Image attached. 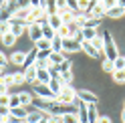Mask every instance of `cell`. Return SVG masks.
I'll list each match as a JSON object with an SVG mask.
<instances>
[{"label":"cell","mask_w":125,"mask_h":123,"mask_svg":"<svg viewBox=\"0 0 125 123\" xmlns=\"http://www.w3.org/2000/svg\"><path fill=\"white\" fill-rule=\"evenodd\" d=\"M113 65H115V71H119V69H125V55H119V57L113 61Z\"/></svg>","instance_id":"cell-33"},{"label":"cell","mask_w":125,"mask_h":123,"mask_svg":"<svg viewBox=\"0 0 125 123\" xmlns=\"http://www.w3.org/2000/svg\"><path fill=\"white\" fill-rule=\"evenodd\" d=\"M12 79H14V85H24L26 83L24 73H12Z\"/></svg>","instance_id":"cell-32"},{"label":"cell","mask_w":125,"mask_h":123,"mask_svg":"<svg viewBox=\"0 0 125 123\" xmlns=\"http://www.w3.org/2000/svg\"><path fill=\"white\" fill-rule=\"evenodd\" d=\"M8 61H10V59H8V57H6V55H4V52H2V51H0V69H4L6 65H8Z\"/></svg>","instance_id":"cell-39"},{"label":"cell","mask_w":125,"mask_h":123,"mask_svg":"<svg viewBox=\"0 0 125 123\" xmlns=\"http://www.w3.org/2000/svg\"><path fill=\"white\" fill-rule=\"evenodd\" d=\"M49 89L52 91L54 95H59L61 91H62V81H59V79H51V83H49Z\"/></svg>","instance_id":"cell-24"},{"label":"cell","mask_w":125,"mask_h":123,"mask_svg":"<svg viewBox=\"0 0 125 123\" xmlns=\"http://www.w3.org/2000/svg\"><path fill=\"white\" fill-rule=\"evenodd\" d=\"M10 32V22H0V36Z\"/></svg>","instance_id":"cell-36"},{"label":"cell","mask_w":125,"mask_h":123,"mask_svg":"<svg viewBox=\"0 0 125 123\" xmlns=\"http://www.w3.org/2000/svg\"><path fill=\"white\" fill-rule=\"evenodd\" d=\"M51 71H46V69H36V81L41 83V85H49L51 83Z\"/></svg>","instance_id":"cell-11"},{"label":"cell","mask_w":125,"mask_h":123,"mask_svg":"<svg viewBox=\"0 0 125 123\" xmlns=\"http://www.w3.org/2000/svg\"><path fill=\"white\" fill-rule=\"evenodd\" d=\"M121 119H123V123H125V109H123V113H121Z\"/></svg>","instance_id":"cell-45"},{"label":"cell","mask_w":125,"mask_h":123,"mask_svg":"<svg viewBox=\"0 0 125 123\" xmlns=\"http://www.w3.org/2000/svg\"><path fill=\"white\" fill-rule=\"evenodd\" d=\"M36 57H38V51L36 49H32V51H28L26 52V59H24V69H28V67H34V63H36Z\"/></svg>","instance_id":"cell-13"},{"label":"cell","mask_w":125,"mask_h":123,"mask_svg":"<svg viewBox=\"0 0 125 123\" xmlns=\"http://www.w3.org/2000/svg\"><path fill=\"white\" fill-rule=\"evenodd\" d=\"M26 34H28V38L32 42H38L42 38V26L41 24H30L28 26V30H26Z\"/></svg>","instance_id":"cell-7"},{"label":"cell","mask_w":125,"mask_h":123,"mask_svg":"<svg viewBox=\"0 0 125 123\" xmlns=\"http://www.w3.org/2000/svg\"><path fill=\"white\" fill-rule=\"evenodd\" d=\"M113 81L115 83H125V69H119V71L113 73Z\"/></svg>","instance_id":"cell-30"},{"label":"cell","mask_w":125,"mask_h":123,"mask_svg":"<svg viewBox=\"0 0 125 123\" xmlns=\"http://www.w3.org/2000/svg\"><path fill=\"white\" fill-rule=\"evenodd\" d=\"M99 24H101V20H97V18H93V16H87L85 18V22H83V26L81 28H99Z\"/></svg>","instance_id":"cell-22"},{"label":"cell","mask_w":125,"mask_h":123,"mask_svg":"<svg viewBox=\"0 0 125 123\" xmlns=\"http://www.w3.org/2000/svg\"><path fill=\"white\" fill-rule=\"evenodd\" d=\"M8 107H10V109H14V107H20V99H18V95H10V103H8Z\"/></svg>","instance_id":"cell-37"},{"label":"cell","mask_w":125,"mask_h":123,"mask_svg":"<svg viewBox=\"0 0 125 123\" xmlns=\"http://www.w3.org/2000/svg\"><path fill=\"white\" fill-rule=\"evenodd\" d=\"M18 41V36H14L12 32H8V34H4L2 36V44L4 47H14V42Z\"/></svg>","instance_id":"cell-27"},{"label":"cell","mask_w":125,"mask_h":123,"mask_svg":"<svg viewBox=\"0 0 125 123\" xmlns=\"http://www.w3.org/2000/svg\"><path fill=\"white\" fill-rule=\"evenodd\" d=\"M22 123H28V121H22Z\"/></svg>","instance_id":"cell-47"},{"label":"cell","mask_w":125,"mask_h":123,"mask_svg":"<svg viewBox=\"0 0 125 123\" xmlns=\"http://www.w3.org/2000/svg\"><path fill=\"white\" fill-rule=\"evenodd\" d=\"M4 123H22L18 117H14V115H8V117L4 119Z\"/></svg>","instance_id":"cell-41"},{"label":"cell","mask_w":125,"mask_h":123,"mask_svg":"<svg viewBox=\"0 0 125 123\" xmlns=\"http://www.w3.org/2000/svg\"><path fill=\"white\" fill-rule=\"evenodd\" d=\"M34 49H36L38 52H52V49H51V41H46V38H41L38 42H34Z\"/></svg>","instance_id":"cell-16"},{"label":"cell","mask_w":125,"mask_h":123,"mask_svg":"<svg viewBox=\"0 0 125 123\" xmlns=\"http://www.w3.org/2000/svg\"><path fill=\"white\" fill-rule=\"evenodd\" d=\"M0 81H2V83H4V85L8 87V89L14 85V79H12V75H0Z\"/></svg>","instance_id":"cell-35"},{"label":"cell","mask_w":125,"mask_h":123,"mask_svg":"<svg viewBox=\"0 0 125 123\" xmlns=\"http://www.w3.org/2000/svg\"><path fill=\"white\" fill-rule=\"evenodd\" d=\"M52 6H54V14H59V16H62L65 12H69V2L59 0V2H52Z\"/></svg>","instance_id":"cell-17"},{"label":"cell","mask_w":125,"mask_h":123,"mask_svg":"<svg viewBox=\"0 0 125 123\" xmlns=\"http://www.w3.org/2000/svg\"><path fill=\"white\" fill-rule=\"evenodd\" d=\"M89 14H91L93 18L101 20V18L105 16V8H103V4H101V2H93V4H91V10H89Z\"/></svg>","instance_id":"cell-9"},{"label":"cell","mask_w":125,"mask_h":123,"mask_svg":"<svg viewBox=\"0 0 125 123\" xmlns=\"http://www.w3.org/2000/svg\"><path fill=\"white\" fill-rule=\"evenodd\" d=\"M42 26V38H46V41H52L54 36H57V32L49 26V22H44V24H41Z\"/></svg>","instance_id":"cell-20"},{"label":"cell","mask_w":125,"mask_h":123,"mask_svg":"<svg viewBox=\"0 0 125 123\" xmlns=\"http://www.w3.org/2000/svg\"><path fill=\"white\" fill-rule=\"evenodd\" d=\"M49 61H51V63H52L54 67H59V65L62 63V61H67V57L62 55V52H51V57H49Z\"/></svg>","instance_id":"cell-23"},{"label":"cell","mask_w":125,"mask_h":123,"mask_svg":"<svg viewBox=\"0 0 125 123\" xmlns=\"http://www.w3.org/2000/svg\"><path fill=\"white\" fill-rule=\"evenodd\" d=\"M105 16H109V18H123L125 16V2L123 0H117V4L113 6V8L107 10Z\"/></svg>","instance_id":"cell-6"},{"label":"cell","mask_w":125,"mask_h":123,"mask_svg":"<svg viewBox=\"0 0 125 123\" xmlns=\"http://www.w3.org/2000/svg\"><path fill=\"white\" fill-rule=\"evenodd\" d=\"M49 123H62V119H61V115H51Z\"/></svg>","instance_id":"cell-42"},{"label":"cell","mask_w":125,"mask_h":123,"mask_svg":"<svg viewBox=\"0 0 125 123\" xmlns=\"http://www.w3.org/2000/svg\"><path fill=\"white\" fill-rule=\"evenodd\" d=\"M101 67H103V71L105 73H115V65H113V61H109V59H103V63H101Z\"/></svg>","instance_id":"cell-28"},{"label":"cell","mask_w":125,"mask_h":123,"mask_svg":"<svg viewBox=\"0 0 125 123\" xmlns=\"http://www.w3.org/2000/svg\"><path fill=\"white\" fill-rule=\"evenodd\" d=\"M32 91H34V95L38 99H42V101H57V95L49 89V85H34Z\"/></svg>","instance_id":"cell-3"},{"label":"cell","mask_w":125,"mask_h":123,"mask_svg":"<svg viewBox=\"0 0 125 123\" xmlns=\"http://www.w3.org/2000/svg\"><path fill=\"white\" fill-rule=\"evenodd\" d=\"M24 59H26V52H24V51H16V52H12V57H10L12 65H16V67H22V65H24Z\"/></svg>","instance_id":"cell-14"},{"label":"cell","mask_w":125,"mask_h":123,"mask_svg":"<svg viewBox=\"0 0 125 123\" xmlns=\"http://www.w3.org/2000/svg\"><path fill=\"white\" fill-rule=\"evenodd\" d=\"M62 51H67V52H77V51H81V42L79 41H75V38H67V41H62Z\"/></svg>","instance_id":"cell-8"},{"label":"cell","mask_w":125,"mask_h":123,"mask_svg":"<svg viewBox=\"0 0 125 123\" xmlns=\"http://www.w3.org/2000/svg\"><path fill=\"white\" fill-rule=\"evenodd\" d=\"M8 103H10V95L6 93V95H0V105H6L8 107Z\"/></svg>","instance_id":"cell-40"},{"label":"cell","mask_w":125,"mask_h":123,"mask_svg":"<svg viewBox=\"0 0 125 123\" xmlns=\"http://www.w3.org/2000/svg\"><path fill=\"white\" fill-rule=\"evenodd\" d=\"M62 123H79V117H77V111H71V113H65L61 115Z\"/></svg>","instance_id":"cell-25"},{"label":"cell","mask_w":125,"mask_h":123,"mask_svg":"<svg viewBox=\"0 0 125 123\" xmlns=\"http://www.w3.org/2000/svg\"><path fill=\"white\" fill-rule=\"evenodd\" d=\"M97 123H111V119H109L107 115H101V117H99V121H97Z\"/></svg>","instance_id":"cell-43"},{"label":"cell","mask_w":125,"mask_h":123,"mask_svg":"<svg viewBox=\"0 0 125 123\" xmlns=\"http://www.w3.org/2000/svg\"><path fill=\"white\" fill-rule=\"evenodd\" d=\"M81 51H85L91 59H99V57H101V52L93 47V42H85V41H83V42H81Z\"/></svg>","instance_id":"cell-10"},{"label":"cell","mask_w":125,"mask_h":123,"mask_svg":"<svg viewBox=\"0 0 125 123\" xmlns=\"http://www.w3.org/2000/svg\"><path fill=\"white\" fill-rule=\"evenodd\" d=\"M24 79H26V83H30V85H32V83L36 81V67H28V69H24Z\"/></svg>","instance_id":"cell-19"},{"label":"cell","mask_w":125,"mask_h":123,"mask_svg":"<svg viewBox=\"0 0 125 123\" xmlns=\"http://www.w3.org/2000/svg\"><path fill=\"white\" fill-rule=\"evenodd\" d=\"M123 109H125V107H123Z\"/></svg>","instance_id":"cell-48"},{"label":"cell","mask_w":125,"mask_h":123,"mask_svg":"<svg viewBox=\"0 0 125 123\" xmlns=\"http://www.w3.org/2000/svg\"><path fill=\"white\" fill-rule=\"evenodd\" d=\"M49 117H51V115H49V113H46V115H44V117H42L41 121H38V123H49Z\"/></svg>","instance_id":"cell-44"},{"label":"cell","mask_w":125,"mask_h":123,"mask_svg":"<svg viewBox=\"0 0 125 123\" xmlns=\"http://www.w3.org/2000/svg\"><path fill=\"white\" fill-rule=\"evenodd\" d=\"M91 4H93V2H89V0H79V2H77V8H79V12L83 14V12L91 10Z\"/></svg>","instance_id":"cell-29"},{"label":"cell","mask_w":125,"mask_h":123,"mask_svg":"<svg viewBox=\"0 0 125 123\" xmlns=\"http://www.w3.org/2000/svg\"><path fill=\"white\" fill-rule=\"evenodd\" d=\"M93 47H95L101 55H103V38H101V34H97L95 38H93Z\"/></svg>","instance_id":"cell-31"},{"label":"cell","mask_w":125,"mask_h":123,"mask_svg":"<svg viewBox=\"0 0 125 123\" xmlns=\"http://www.w3.org/2000/svg\"><path fill=\"white\" fill-rule=\"evenodd\" d=\"M57 103L67 105V107L75 105V103H77V91H75L71 85H62V91L57 95Z\"/></svg>","instance_id":"cell-2"},{"label":"cell","mask_w":125,"mask_h":123,"mask_svg":"<svg viewBox=\"0 0 125 123\" xmlns=\"http://www.w3.org/2000/svg\"><path fill=\"white\" fill-rule=\"evenodd\" d=\"M77 99L79 101H83L85 105H97V95L93 93V91H87V89H81V91H77Z\"/></svg>","instance_id":"cell-5"},{"label":"cell","mask_w":125,"mask_h":123,"mask_svg":"<svg viewBox=\"0 0 125 123\" xmlns=\"http://www.w3.org/2000/svg\"><path fill=\"white\" fill-rule=\"evenodd\" d=\"M101 38H103V55H105V59L115 61L117 57L121 55V52H119V49H117V42H115L113 34L107 30V32H103V34H101Z\"/></svg>","instance_id":"cell-1"},{"label":"cell","mask_w":125,"mask_h":123,"mask_svg":"<svg viewBox=\"0 0 125 123\" xmlns=\"http://www.w3.org/2000/svg\"><path fill=\"white\" fill-rule=\"evenodd\" d=\"M51 49H52V52H62V38L61 36H54L51 41Z\"/></svg>","instance_id":"cell-26"},{"label":"cell","mask_w":125,"mask_h":123,"mask_svg":"<svg viewBox=\"0 0 125 123\" xmlns=\"http://www.w3.org/2000/svg\"><path fill=\"white\" fill-rule=\"evenodd\" d=\"M99 111H97V105H87V123H97L99 121Z\"/></svg>","instance_id":"cell-12"},{"label":"cell","mask_w":125,"mask_h":123,"mask_svg":"<svg viewBox=\"0 0 125 123\" xmlns=\"http://www.w3.org/2000/svg\"><path fill=\"white\" fill-rule=\"evenodd\" d=\"M10 115H14V117H18L20 121H26L28 119V111H26V107H14V109H10Z\"/></svg>","instance_id":"cell-15"},{"label":"cell","mask_w":125,"mask_h":123,"mask_svg":"<svg viewBox=\"0 0 125 123\" xmlns=\"http://www.w3.org/2000/svg\"><path fill=\"white\" fill-rule=\"evenodd\" d=\"M8 115H10V107H6V105H0V117H8Z\"/></svg>","instance_id":"cell-38"},{"label":"cell","mask_w":125,"mask_h":123,"mask_svg":"<svg viewBox=\"0 0 125 123\" xmlns=\"http://www.w3.org/2000/svg\"><path fill=\"white\" fill-rule=\"evenodd\" d=\"M49 26L54 30V32H57V30L62 26V20H61L59 14H51V16H49Z\"/></svg>","instance_id":"cell-18"},{"label":"cell","mask_w":125,"mask_h":123,"mask_svg":"<svg viewBox=\"0 0 125 123\" xmlns=\"http://www.w3.org/2000/svg\"><path fill=\"white\" fill-rule=\"evenodd\" d=\"M14 10H16V4H12V2H0V22H8L12 18Z\"/></svg>","instance_id":"cell-4"},{"label":"cell","mask_w":125,"mask_h":123,"mask_svg":"<svg viewBox=\"0 0 125 123\" xmlns=\"http://www.w3.org/2000/svg\"><path fill=\"white\" fill-rule=\"evenodd\" d=\"M0 123H4V117H0Z\"/></svg>","instance_id":"cell-46"},{"label":"cell","mask_w":125,"mask_h":123,"mask_svg":"<svg viewBox=\"0 0 125 123\" xmlns=\"http://www.w3.org/2000/svg\"><path fill=\"white\" fill-rule=\"evenodd\" d=\"M57 36H61L62 41H67V38H71V32H69V28H67V26H61V28L57 30Z\"/></svg>","instance_id":"cell-34"},{"label":"cell","mask_w":125,"mask_h":123,"mask_svg":"<svg viewBox=\"0 0 125 123\" xmlns=\"http://www.w3.org/2000/svg\"><path fill=\"white\" fill-rule=\"evenodd\" d=\"M18 99H20V105L22 107H26V105H30L32 103V93H28V91H22V93H18Z\"/></svg>","instance_id":"cell-21"}]
</instances>
